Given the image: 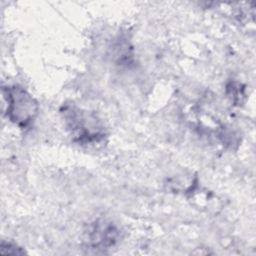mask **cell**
I'll list each match as a JSON object with an SVG mask.
<instances>
[{
    "instance_id": "6da1fadb",
    "label": "cell",
    "mask_w": 256,
    "mask_h": 256,
    "mask_svg": "<svg viewBox=\"0 0 256 256\" xmlns=\"http://www.w3.org/2000/svg\"><path fill=\"white\" fill-rule=\"evenodd\" d=\"M61 115L72 139L78 144H95L106 137L104 125L92 112L75 104H64Z\"/></svg>"
},
{
    "instance_id": "7a4b0ae2",
    "label": "cell",
    "mask_w": 256,
    "mask_h": 256,
    "mask_svg": "<svg viewBox=\"0 0 256 256\" xmlns=\"http://www.w3.org/2000/svg\"><path fill=\"white\" fill-rule=\"evenodd\" d=\"M2 95L6 116L13 124L26 128L34 122L39 112V105L27 90L18 85H11L2 88Z\"/></svg>"
},
{
    "instance_id": "3957f363",
    "label": "cell",
    "mask_w": 256,
    "mask_h": 256,
    "mask_svg": "<svg viewBox=\"0 0 256 256\" xmlns=\"http://www.w3.org/2000/svg\"><path fill=\"white\" fill-rule=\"evenodd\" d=\"M119 232L117 228L105 221L96 222L89 231V242L93 247L107 248L113 246L117 241Z\"/></svg>"
},
{
    "instance_id": "277c9868",
    "label": "cell",
    "mask_w": 256,
    "mask_h": 256,
    "mask_svg": "<svg viewBox=\"0 0 256 256\" xmlns=\"http://www.w3.org/2000/svg\"><path fill=\"white\" fill-rule=\"evenodd\" d=\"M1 254H24L25 251L17 246L16 244L12 243V242H5V241H2L1 243Z\"/></svg>"
}]
</instances>
